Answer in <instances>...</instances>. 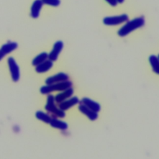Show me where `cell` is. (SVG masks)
<instances>
[{"label": "cell", "instance_id": "cell-18", "mask_svg": "<svg viewBox=\"0 0 159 159\" xmlns=\"http://www.w3.org/2000/svg\"><path fill=\"white\" fill-rule=\"evenodd\" d=\"M35 116L38 119L40 120L45 123H48V124L50 123V122L52 119L51 117L50 116H48L47 114H45L43 112L40 111H37L35 113Z\"/></svg>", "mask_w": 159, "mask_h": 159}, {"label": "cell", "instance_id": "cell-1", "mask_svg": "<svg viewBox=\"0 0 159 159\" xmlns=\"http://www.w3.org/2000/svg\"><path fill=\"white\" fill-rule=\"evenodd\" d=\"M95 4L111 12H118L132 7L137 4V0H94Z\"/></svg>", "mask_w": 159, "mask_h": 159}, {"label": "cell", "instance_id": "cell-17", "mask_svg": "<svg viewBox=\"0 0 159 159\" xmlns=\"http://www.w3.org/2000/svg\"><path fill=\"white\" fill-rule=\"evenodd\" d=\"M48 54H47L46 52L41 53L34 58V60H32V65L34 66H37L39 64L43 62L44 61H45L48 58Z\"/></svg>", "mask_w": 159, "mask_h": 159}, {"label": "cell", "instance_id": "cell-8", "mask_svg": "<svg viewBox=\"0 0 159 159\" xmlns=\"http://www.w3.org/2000/svg\"><path fill=\"white\" fill-rule=\"evenodd\" d=\"M17 48V43L16 42H8L3 45L0 48V60H2L5 55L11 53Z\"/></svg>", "mask_w": 159, "mask_h": 159}, {"label": "cell", "instance_id": "cell-5", "mask_svg": "<svg viewBox=\"0 0 159 159\" xmlns=\"http://www.w3.org/2000/svg\"><path fill=\"white\" fill-rule=\"evenodd\" d=\"M7 62L12 80L14 81H17L20 78V71L17 64L12 57H9Z\"/></svg>", "mask_w": 159, "mask_h": 159}, {"label": "cell", "instance_id": "cell-15", "mask_svg": "<svg viewBox=\"0 0 159 159\" xmlns=\"http://www.w3.org/2000/svg\"><path fill=\"white\" fill-rule=\"evenodd\" d=\"M49 124L52 127L62 130H65L68 129V125L66 122L62 120L57 119L55 118H52Z\"/></svg>", "mask_w": 159, "mask_h": 159}, {"label": "cell", "instance_id": "cell-11", "mask_svg": "<svg viewBox=\"0 0 159 159\" xmlns=\"http://www.w3.org/2000/svg\"><path fill=\"white\" fill-rule=\"evenodd\" d=\"M43 4L41 0H35L34 1L30 9V16L32 18H37L39 16L40 11Z\"/></svg>", "mask_w": 159, "mask_h": 159}, {"label": "cell", "instance_id": "cell-9", "mask_svg": "<svg viewBox=\"0 0 159 159\" xmlns=\"http://www.w3.org/2000/svg\"><path fill=\"white\" fill-rule=\"evenodd\" d=\"M78 109L81 112L91 120H95L98 117L96 112L91 110L83 104H80V106H78Z\"/></svg>", "mask_w": 159, "mask_h": 159}, {"label": "cell", "instance_id": "cell-4", "mask_svg": "<svg viewBox=\"0 0 159 159\" xmlns=\"http://www.w3.org/2000/svg\"><path fill=\"white\" fill-rule=\"evenodd\" d=\"M45 109L52 113L57 117L63 118L65 116V113L64 111L57 107L55 104V98L52 95H48L47 97V102L45 107Z\"/></svg>", "mask_w": 159, "mask_h": 159}, {"label": "cell", "instance_id": "cell-12", "mask_svg": "<svg viewBox=\"0 0 159 159\" xmlns=\"http://www.w3.org/2000/svg\"><path fill=\"white\" fill-rule=\"evenodd\" d=\"M73 93V89L71 88H68L65 90H64L62 93L58 94L55 97V101L57 102L60 103L63 102V101L68 99L70 97L72 96Z\"/></svg>", "mask_w": 159, "mask_h": 159}, {"label": "cell", "instance_id": "cell-10", "mask_svg": "<svg viewBox=\"0 0 159 159\" xmlns=\"http://www.w3.org/2000/svg\"><path fill=\"white\" fill-rule=\"evenodd\" d=\"M79 102L80 101L77 97H73L60 102L59 104V108L63 111H66Z\"/></svg>", "mask_w": 159, "mask_h": 159}, {"label": "cell", "instance_id": "cell-16", "mask_svg": "<svg viewBox=\"0 0 159 159\" xmlns=\"http://www.w3.org/2000/svg\"><path fill=\"white\" fill-rule=\"evenodd\" d=\"M149 61L153 71L159 75V58L155 55H151L149 57Z\"/></svg>", "mask_w": 159, "mask_h": 159}, {"label": "cell", "instance_id": "cell-13", "mask_svg": "<svg viewBox=\"0 0 159 159\" xmlns=\"http://www.w3.org/2000/svg\"><path fill=\"white\" fill-rule=\"evenodd\" d=\"M81 104L85 105L86 106L96 112H99L101 109V106L98 102H94L87 98H83V99L81 100Z\"/></svg>", "mask_w": 159, "mask_h": 159}, {"label": "cell", "instance_id": "cell-19", "mask_svg": "<svg viewBox=\"0 0 159 159\" xmlns=\"http://www.w3.org/2000/svg\"><path fill=\"white\" fill-rule=\"evenodd\" d=\"M43 4L50 5L53 7H58L61 3L60 0H41Z\"/></svg>", "mask_w": 159, "mask_h": 159}, {"label": "cell", "instance_id": "cell-20", "mask_svg": "<svg viewBox=\"0 0 159 159\" xmlns=\"http://www.w3.org/2000/svg\"><path fill=\"white\" fill-rule=\"evenodd\" d=\"M158 58H159V55H158Z\"/></svg>", "mask_w": 159, "mask_h": 159}, {"label": "cell", "instance_id": "cell-3", "mask_svg": "<svg viewBox=\"0 0 159 159\" xmlns=\"http://www.w3.org/2000/svg\"><path fill=\"white\" fill-rule=\"evenodd\" d=\"M72 83L69 81H65L62 82H59L57 83H53L52 84H48L41 87L40 91V93L43 94H49L53 91H64L68 88H71Z\"/></svg>", "mask_w": 159, "mask_h": 159}, {"label": "cell", "instance_id": "cell-14", "mask_svg": "<svg viewBox=\"0 0 159 159\" xmlns=\"http://www.w3.org/2000/svg\"><path fill=\"white\" fill-rule=\"evenodd\" d=\"M53 66V62L52 61L48 60H45L42 63L39 64V65L36 66L35 71L37 73H44L47 71H48Z\"/></svg>", "mask_w": 159, "mask_h": 159}, {"label": "cell", "instance_id": "cell-2", "mask_svg": "<svg viewBox=\"0 0 159 159\" xmlns=\"http://www.w3.org/2000/svg\"><path fill=\"white\" fill-rule=\"evenodd\" d=\"M145 20L143 14L134 17L132 19L129 17L128 20L122 24V27L117 31V35L120 37L127 36L132 32L143 27L145 24Z\"/></svg>", "mask_w": 159, "mask_h": 159}, {"label": "cell", "instance_id": "cell-7", "mask_svg": "<svg viewBox=\"0 0 159 159\" xmlns=\"http://www.w3.org/2000/svg\"><path fill=\"white\" fill-rule=\"evenodd\" d=\"M68 80V76L64 73H59L54 76H50L48 78L45 80L46 84H52L53 83H57L59 82H62L65 81H67Z\"/></svg>", "mask_w": 159, "mask_h": 159}, {"label": "cell", "instance_id": "cell-6", "mask_svg": "<svg viewBox=\"0 0 159 159\" xmlns=\"http://www.w3.org/2000/svg\"><path fill=\"white\" fill-rule=\"evenodd\" d=\"M63 48V43L62 41L59 40V41L56 42L53 45L52 50L48 54V58L52 61L57 60L58 57V55H59L60 53L61 52V51L62 50Z\"/></svg>", "mask_w": 159, "mask_h": 159}]
</instances>
